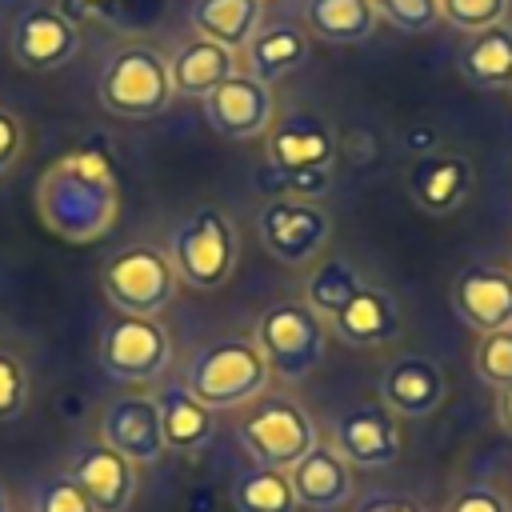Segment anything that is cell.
Returning a JSON list of instances; mask_svg holds the SVG:
<instances>
[{"instance_id": "17", "label": "cell", "mask_w": 512, "mask_h": 512, "mask_svg": "<svg viewBox=\"0 0 512 512\" xmlns=\"http://www.w3.org/2000/svg\"><path fill=\"white\" fill-rule=\"evenodd\" d=\"M296 504L308 512H336L352 500V464L336 452V444H312L292 468H288Z\"/></svg>"}, {"instance_id": "36", "label": "cell", "mask_w": 512, "mask_h": 512, "mask_svg": "<svg viewBox=\"0 0 512 512\" xmlns=\"http://www.w3.org/2000/svg\"><path fill=\"white\" fill-rule=\"evenodd\" d=\"M120 4L124 0H56L52 8L64 12L72 24H84V20H112Z\"/></svg>"}, {"instance_id": "27", "label": "cell", "mask_w": 512, "mask_h": 512, "mask_svg": "<svg viewBox=\"0 0 512 512\" xmlns=\"http://www.w3.org/2000/svg\"><path fill=\"white\" fill-rule=\"evenodd\" d=\"M232 504H236V512H296V508H300L288 472H280V468H260V464L236 480Z\"/></svg>"}, {"instance_id": "37", "label": "cell", "mask_w": 512, "mask_h": 512, "mask_svg": "<svg viewBox=\"0 0 512 512\" xmlns=\"http://www.w3.org/2000/svg\"><path fill=\"white\" fill-rule=\"evenodd\" d=\"M356 512H424L416 500H408V496H392V492H376V496H368V500H360L356 504Z\"/></svg>"}, {"instance_id": "40", "label": "cell", "mask_w": 512, "mask_h": 512, "mask_svg": "<svg viewBox=\"0 0 512 512\" xmlns=\"http://www.w3.org/2000/svg\"><path fill=\"white\" fill-rule=\"evenodd\" d=\"M0 512H12V500H8V492H4V484H0Z\"/></svg>"}, {"instance_id": "8", "label": "cell", "mask_w": 512, "mask_h": 512, "mask_svg": "<svg viewBox=\"0 0 512 512\" xmlns=\"http://www.w3.org/2000/svg\"><path fill=\"white\" fill-rule=\"evenodd\" d=\"M240 444L260 468H280L288 472L320 436L312 416L296 400H268L252 416L240 420Z\"/></svg>"}, {"instance_id": "24", "label": "cell", "mask_w": 512, "mask_h": 512, "mask_svg": "<svg viewBox=\"0 0 512 512\" xmlns=\"http://www.w3.org/2000/svg\"><path fill=\"white\" fill-rule=\"evenodd\" d=\"M380 16L372 0H304V32L332 48L364 44L376 32Z\"/></svg>"}, {"instance_id": "12", "label": "cell", "mask_w": 512, "mask_h": 512, "mask_svg": "<svg viewBox=\"0 0 512 512\" xmlns=\"http://www.w3.org/2000/svg\"><path fill=\"white\" fill-rule=\"evenodd\" d=\"M100 440L108 448H116L124 460L140 464H156L168 448H164V432H160V412H156V396L148 392H124L116 396L104 416H100Z\"/></svg>"}, {"instance_id": "35", "label": "cell", "mask_w": 512, "mask_h": 512, "mask_svg": "<svg viewBox=\"0 0 512 512\" xmlns=\"http://www.w3.org/2000/svg\"><path fill=\"white\" fill-rule=\"evenodd\" d=\"M20 152H24V124H20L16 112L0 108V176H4L8 168H16Z\"/></svg>"}, {"instance_id": "2", "label": "cell", "mask_w": 512, "mask_h": 512, "mask_svg": "<svg viewBox=\"0 0 512 512\" xmlns=\"http://www.w3.org/2000/svg\"><path fill=\"white\" fill-rule=\"evenodd\" d=\"M172 72H168V56L156 44L144 40H128L120 44L100 76H96V100L104 112L120 116V120H148L160 116L172 104Z\"/></svg>"}, {"instance_id": "4", "label": "cell", "mask_w": 512, "mask_h": 512, "mask_svg": "<svg viewBox=\"0 0 512 512\" xmlns=\"http://www.w3.org/2000/svg\"><path fill=\"white\" fill-rule=\"evenodd\" d=\"M168 260L184 284H192L196 292H216L236 268V228L228 212L212 204L188 212L172 228Z\"/></svg>"}, {"instance_id": "14", "label": "cell", "mask_w": 512, "mask_h": 512, "mask_svg": "<svg viewBox=\"0 0 512 512\" xmlns=\"http://www.w3.org/2000/svg\"><path fill=\"white\" fill-rule=\"evenodd\" d=\"M452 308L476 332L512 328V272L500 264H468L452 280Z\"/></svg>"}, {"instance_id": "5", "label": "cell", "mask_w": 512, "mask_h": 512, "mask_svg": "<svg viewBox=\"0 0 512 512\" xmlns=\"http://www.w3.org/2000/svg\"><path fill=\"white\" fill-rule=\"evenodd\" d=\"M176 284L180 276L168 252L148 248V244L116 252L100 272V288L108 304L120 316H144V320H160V312L176 300Z\"/></svg>"}, {"instance_id": "10", "label": "cell", "mask_w": 512, "mask_h": 512, "mask_svg": "<svg viewBox=\"0 0 512 512\" xmlns=\"http://www.w3.org/2000/svg\"><path fill=\"white\" fill-rule=\"evenodd\" d=\"M200 104H204V120L224 140H256V136H268V128L276 120L272 84L256 80L252 72H232Z\"/></svg>"}, {"instance_id": "9", "label": "cell", "mask_w": 512, "mask_h": 512, "mask_svg": "<svg viewBox=\"0 0 512 512\" xmlns=\"http://www.w3.org/2000/svg\"><path fill=\"white\" fill-rule=\"evenodd\" d=\"M100 364L116 380L152 384L172 364V336L160 320L120 316L100 336Z\"/></svg>"}, {"instance_id": "20", "label": "cell", "mask_w": 512, "mask_h": 512, "mask_svg": "<svg viewBox=\"0 0 512 512\" xmlns=\"http://www.w3.org/2000/svg\"><path fill=\"white\" fill-rule=\"evenodd\" d=\"M324 324L344 344H356V348H384L400 336V312H396L392 296L372 284H360Z\"/></svg>"}, {"instance_id": "13", "label": "cell", "mask_w": 512, "mask_h": 512, "mask_svg": "<svg viewBox=\"0 0 512 512\" xmlns=\"http://www.w3.org/2000/svg\"><path fill=\"white\" fill-rule=\"evenodd\" d=\"M264 140H268L264 148H268V164L276 176L332 168V160H336V136H332L328 120H320L316 112H288V116L272 120Z\"/></svg>"}, {"instance_id": "19", "label": "cell", "mask_w": 512, "mask_h": 512, "mask_svg": "<svg viewBox=\"0 0 512 512\" xmlns=\"http://www.w3.org/2000/svg\"><path fill=\"white\" fill-rule=\"evenodd\" d=\"M472 192V164L460 152H424L408 172V196L428 216L456 212Z\"/></svg>"}, {"instance_id": "23", "label": "cell", "mask_w": 512, "mask_h": 512, "mask_svg": "<svg viewBox=\"0 0 512 512\" xmlns=\"http://www.w3.org/2000/svg\"><path fill=\"white\" fill-rule=\"evenodd\" d=\"M156 412L168 452H200L216 436V412L200 404L184 384H164L156 392Z\"/></svg>"}, {"instance_id": "7", "label": "cell", "mask_w": 512, "mask_h": 512, "mask_svg": "<svg viewBox=\"0 0 512 512\" xmlns=\"http://www.w3.org/2000/svg\"><path fill=\"white\" fill-rule=\"evenodd\" d=\"M256 236L264 252L288 268L312 264L328 236H332V216L316 200H296V196H272L256 212Z\"/></svg>"}, {"instance_id": "29", "label": "cell", "mask_w": 512, "mask_h": 512, "mask_svg": "<svg viewBox=\"0 0 512 512\" xmlns=\"http://www.w3.org/2000/svg\"><path fill=\"white\" fill-rule=\"evenodd\" d=\"M476 376L492 388H508L512 384V328H496L484 332L476 344Z\"/></svg>"}, {"instance_id": "6", "label": "cell", "mask_w": 512, "mask_h": 512, "mask_svg": "<svg viewBox=\"0 0 512 512\" xmlns=\"http://www.w3.org/2000/svg\"><path fill=\"white\" fill-rule=\"evenodd\" d=\"M256 348L264 352L268 368L284 380H304L308 372L320 368L324 348H328V324L304 304V300H284L268 308L256 320Z\"/></svg>"}, {"instance_id": "38", "label": "cell", "mask_w": 512, "mask_h": 512, "mask_svg": "<svg viewBox=\"0 0 512 512\" xmlns=\"http://www.w3.org/2000/svg\"><path fill=\"white\" fill-rule=\"evenodd\" d=\"M496 416H500V424L512 432V384H508V388H496Z\"/></svg>"}, {"instance_id": "15", "label": "cell", "mask_w": 512, "mask_h": 512, "mask_svg": "<svg viewBox=\"0 0 512 512\" xmlns=\"http://www.w3.org/2000/svg\"><path fill=\"white\" fill-rule=\"evenodd\" d=\"M332 444L356 468H388L400 456V424L384 404H364L336 420Z\"/></svg>"}, {"instance_id": "34", "label": "cell", "mask_w": 512, "mask_h": 512, "mask_svg": "<svg viewBox=\"0 0 512 512\" xmlns=\"http://www.w3.org/2000/svg\"><path fill=\"white\" fill-rule=\"evenodd\" d=\"M444 512H512L508 496L496 492L492 484H464L448 504Z\"/></svg>"}, {"instance_id": "1", "label": "cell", "mask_w": 512, "mask_h": 512, "mask_svg": "<svg viewBox=\"0 0 512 512\" xmlns=\"http://www.w3.org/2000/svg\"><path fill=\"white\" fill-rule=\"evenodd\" d=\"M40 224L72 244H88L112 232L120 216L116 164L100 144H80L64 152L36 184Z\"/></svg>"}, {"instance_id": "11", "label": "cell", "mask_w": 512, "mask_h": 512, "mask_svg": "<svg viewBox=\"0 0 512 512\" xmlns=\"http://www.w3.org/2000/svg\"><path fill=\"white\" fill-rule=\"evenodd\" d=\"M8 48L24 72H52L80 52V28L56 8H24L12 20Z\"/></svg>"}, {"instance_id": "25", "label": "cell", "mask_w": 512, "mask_h": 512, "mask_svg": "<svg viewBox=\"0 0 512 512\" xmlns=\"http://www.w3.org/2000/svg\"><path fill=\"white\" fill-rule=\"evenodd\" d=\"M460 76L472 88L484 92H500L512 88V24L500 20L492 28H480L468 36V44L460 48Z\"/></svg>"}, {"instance_id": "26", "label": "cell", "mask_w": 512, "mask_h": 512, "mask_svg": "<svg viewBox=\"0 0 512 512\" xmlns=\"http://www.w3.org/2000/svg\"><path fill=\"white\" fill-rule=\"evenodd\" d=\"M188 24L196 36L216 40L236 52L264 24V0H192Z\"/></svg>"}, {"instance_id": "3", "label": "cell", "mask_w": 512, "mask_h": 512, "mask_svg": "<svg viewBox=\"0 0 512 512\" xmlns=\"http://www.w3.org/2000/svg\"><path fill=\"white\" fill-rule=\"evenodd\" d=\"M268 380H272V368L264 352L256 348V340H244V336H224L196 348L184 368V388L212 412L240 408L264 396Z\"/></svg>"}, {"instance_id": "30", "label": "cell", "mask_w": 512, "mask_h": 512, "mask_svg": "<svg viewBox=\"0 0 512 512\" xmlns=\"http://www.w3.org/2000/svg\"><path fill=\"white\" fill-rule=\"evenodd\" d=\"M376 16L408 36H420V32H432L444 16H440V0H372Z\"/></svg>"}, {"instance_id": "18", "label": "cell", "mask_w": 512, "mask_h": 512, "mask_svg": "<svg viewBox=\"0 0 512 512\" xmlns=\"http://www.w3.org/2000/svg\"><path fill=\"white\" fill-rule=\"evenodd\" d=\"M444 392H448L444 372L428 356H400L380 376V400L392 416L424 420L444 404Z\"/></svg>"}, {"instance_id": "32", "label": "cell", "mask_w": 512, "mask_h": 512, "mask_svg": "<svg viewBox=\"0 0 512 512\" xmlns=\"http://www.w3.org/2000/svg\"><path fill=\"white\" fill-rule=\"evenodd\" d=\"M32 512H96V504L84 496V488L64 472V476H48L36 484L32 492Z\"/></svg>"}, {"instance_id": "33", "label": "cell", "mask_w": 512, "mask_h": 512, "mask_svg": "<svg viewBox=\"0 0 512 512\" xmlns=\"http://www.w3.org/2000/svg\"><path fill=\"white\" fill-rule=\"evenodd\" d=\"M440 16L460 28V32H480V28H492L508 16V0H440Z\"/></svg>"}, {"instance_id": "31", "label": "cell", "mask_w": 512, "mask_h": 512, "mask_svg": "<svg viewBox=\"0 0 512 512\" xmlns=\"http://www.w3.org/2000/svg\"><path fill=\"white\" fill-rule=\"evenodd\" d=\"M28 396H32V388H28V368L20 364L16 352L0 348V424L20 420L24 408H28Z\"/></svg>"}, {"instance_id": "16", "label": "cell", "mask_w": 512, "mask_h": 512, "mask_svg": "<svg viewBox=\"0 0 512 512\" xmlns=\"http://www.w3.org/2000/svg\"><path fill=\"white\" fill-rule=\"evenodd\" d=\"M68 476L84 488V496L96 504V512H128V504L136 500V464L124 460L104 440L76 448Z\"/></svg>"}, {"instance_id": "21", "label": "cell", "mask_w": 512, "mask_h": 512, "mask_svg": "<svg viewBox=\"0 0 512 512\" xmlns=\"http://www.w3.org/2000/svg\"><path fill=\"white\" fill-rule=\"evenodd\" d=\"M308 52H312V36L304 32V24H292V20L260 24L256 36L244 44L248 72H252L256 80H264V84L284 80L288 72L304 68V64H308Z\"/></svg>"}, {"instance_id": "28", "label": "cell", "mask_w": 512, "mask_h": 512, "mask_svg": "<svg viewBox=\"0 0 512 512\" xmlns=\"http://www.w3.org/2000/svg\"><path fill=\"white\" fill-rule=\"evenodd\" d=\"M364 280H360V272L348 264V260H340V256H324L312 272H308V284H304V304L320 316V320H328L356 288H360Z\"/></svg>"}, {"instance_id": "39", "label": "cell", "mask_w": 512, "mask_h": 512, "mask_svg": "<svg viewBox=\"0 0 512 512\" xmlns=\"http://www.w3.org/2000/svg\"><path fill=\"white\" fill-rule=\"evenodd\" d=\"M408 144H412V148H432V144H436V136H428V132H412V136H408Z\"/></svg>"}, {"instance_id": "22", "label": "cell", "mask_w": 512, "mask_h": 512, "mask_svg": "<svg viewBox=\"0 0 512 512\" xmlns=\"http://www.w3.org/2000/svg\"><path fill=\"white\" fill-rule=\"evenodd\" d=\"M168 72H172V92L176 96H196L204 100L216 84H224L236 68V52L216 44V40H204L192 32V40L176 44V52L168 56Z\"/></svg>"}]
</instances>
